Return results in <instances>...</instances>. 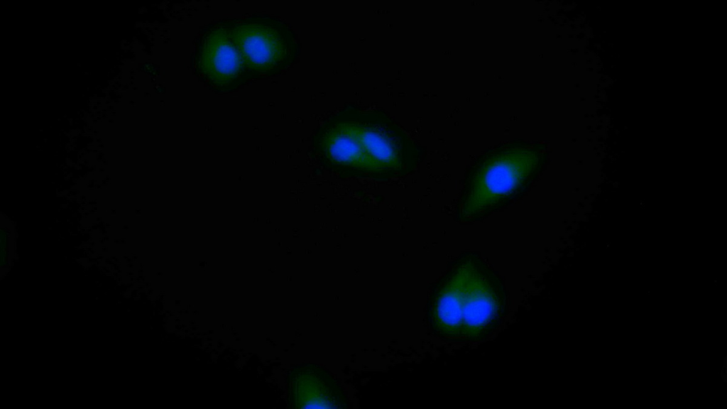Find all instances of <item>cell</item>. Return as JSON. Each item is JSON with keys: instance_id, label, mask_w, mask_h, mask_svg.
Listing matches in <instances>:
<instances>
[{"instance_id": "cell-1", "label": "cell", "mask_w": 727, "mask_h": 409, "mask_svg": "<svg viewBox=\"0 0 727 409\" xmlns=\"http://www.w3.org/2000/svg\"><path fill=\"white\" fill-rule=\"evenodd\" d=\"M507 292L497 272L477 253L466 251L434 286L427 307L433 332L445 339L478 341L491 334L507 310Z\"/></svg>"}, {"instance_id": "cell-2", "label": "cell", "mask_w": 727, "mask_h": 409, "mask_svg": "<svg viewBox=\"0 0 727 409\" xmlns=\"http://www.w3.org/2000/svg\"><path fill=\"white\" fill-rule=\"evenodd\" d=\"M542 143L513 141L490 148L469 167L454 208L456 221H482L525 196L545 169Z\"/></svg>"}, {"instance_id": "cell-3", "label": "cell", "mask_w": 727, "mask_h": 409, "mask_svg": "<svg viewBox=\"0 0 727 409\" xmlns=\"http://www.w3.org/2000/svg\"><path fill=\"white\" fill-rule=\"evenodd\" d=\"M231 34L252 80L273 77L290 67L301 43L283 19L266 13L231 18Z\"/></svg>"}, {"instance_id": "cell-4", "label": "cell", "mask_w": 727, "mask_h": 409, "mask_svg": "<svg viewBox=\"0 0 727 409\" xmlns=\"http://www.w3.org/2000/svg\"><path fill=\"white\" fill-rule=\"evenodd\" d=\"M355 127L366 177L402 176L412 171L422 159L421 147L383 111L357 106Z\"/></svg>"}, {"instance_id": "cell-5", "label": "cell", "mask_w": 727, "mask_h": 409, "mask_svg": "<svg viewBox=\"0 0 727 409\" xmlns=\"http://www.w3.org/2000/svg\"><path fill=\"white\" fill-rule=\"evenodd\" d=\"M191 66L196 77L217 93L235 92L253 80L232 38L230 18L212 22L201 30Z\"/></svg>"}, {"instance_id": "cell-6", "label": "cell", "mask_w": 727, "mask_h": 409, "mask_svg": "<svg viewBox=\"0 0 727 409\" xmlns=\"http://www.w3.org/2000/svg\"><path fill=\"white\" fill-rule=\"evenodd\" d=\"M356 107L346 105L326 119L315 131L312 146L317 160L329 170L346 175L366 177L355 127Z\"/></svg>"}, {"instance_id": "cell-7", "label": "cell", "mask_w": 727, "mask_h": 409, "mask_svg": "<svg viewBox=\"0 0 727 409\" xmlns=\"http://www.w3.org/2000/svg\"><path fill=\"white\" fill-rule=\"evenodd\" d=\"M290 403L299 408H346L347 396L334 376L315 364L291 370L288 377Z\"/></svg>"}]
</instances>
